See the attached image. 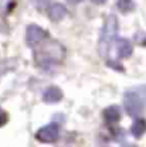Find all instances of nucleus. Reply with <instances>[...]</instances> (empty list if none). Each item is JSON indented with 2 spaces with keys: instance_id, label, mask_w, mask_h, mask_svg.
I'll return each mask as SVG.
<instances>
[{
  "instance_id": "obj_1",
  "label": "nucleus",
  "mask_w": 146,
  "mask_h": 147,
  "mask_svg": "<svg viewBox=\"0 0 146 147\" xmlns=\"http://www.w3.org/2000/svg\"><path fill=\"white\" fill-rule=\"evenodd\" d=\"M64 57H65V50L57 41H50L44 44L38 51H36L37 65L44 69H48L53 65L60 64L64 59Z\"/></svg>"
},
{
  "instance_id": "obj_2",
  "label": "nucleus",
  "mask_w": 146,
  "mask_h": 147,
  "mask_svg": "<svg viewBox=\"0 0 146 147\" xmlns=\"http://www.w3.org/2000/svg\"><path fill=\"white\" fill-rule=\"evenodd\" d=\"M124 105L126 113L129 116H139L143 113L146 108V86L141 85V86H135L130 88L125 92V98H124Z\"/></svg>"
},
{
  "instance_id": "obj_3",
  "label": "nucleus",
  "mask_w": 146,
  "mask_h": 147,
  "mask_svg": "<svg viewBox=\"0 0 146 147\" xmlns=\"http://www.w3.org/2000/svg\"><path fill=\"white\" fill-rule=\"evenodd\" d=\"M116 31H118V20L115 16H108L101 33V40H99V53L102 57H108V51H109L112 41L115 40Z\"/></svg>"
},
{
  "instance_id": "obj_4",
  "label": "nucleus",
  "mask_w": 146,
  "mask_h": 147,
  "mask_svg": "<svg viewBox=\"0 0 146 147\" xmlns=\"http://www.w3.org/2000/svg\"><path fill=\"white\" fill-rule=\"evenodd\" d=\"M60 134V126L57 123H50L44 127H41L36 133V137L41 143H54Z\"/></svg>"
},
{
  "instance_id": "obj_5",
  "label": "nucleus",
  "mask_w": 146,
  "mask_h": 147,
  "mask_svg": "<svg viewBox=\"0 0 146 147\" xmlns=\"http://www.w3.org/2000/svg\"><path fill=\"white\" fill-rule=\"evenodd\" d=\"M47 37H48V33L45 30H43L41 27L34 26V24L29 26V28L26 31V41H27V45H30V47H34L37 44H40Z\"/></svg>"
},
{
  "instance_id": "obj_6",
  "label": "nucleus",
  "mask_w": 146,
  "mask_h": 147,
  "mask_svg": "<svg viewBox=\"0 0 146 147\" xmlns=\"http://www.w3.org/2000/svg\"><path fill=\"white\" fill-rule=\"evenodd\" d=\"M115 47H116V54L119 58H128L132 55V44L130 41L126 38H118L116 42H115Z\"/></svg>"
},
{
  "instance_id": "obj_7",
  "label": "nucleus",
  "mask_w": 146,
  "mask_h": 147,
  "mask_svg": "<svg viewBox=\"0 0 146 147\" xmlns=\"http://www.w3.org/2000/svg\"><path fill=\"white\" fill-rule=\"evenodd\" d=\"M62 99V92L57 86H50L43 93V100L45 103H57Z\"/></svg>"
},
{
  "instance_id": "obj_8",
  "label": "nucleus",
  "mask_w": 146,
  "mask_h": 147,
  "mask_svg": "<svg viewBox=\"0 0 146 147\" xmlns=\"http://www.w3.org/2000/svg\"><path fill=\"white\" fill-rule=\"evenodd\" d=\"M65 14H67V10H65V7H64L62 4H60V3H54V4H51V6L48 7V16H50V18H51L53 21L61 20Z\"/></svg>"
},
{
  "instance_id": "obj_9",
  "label": "nucleus",
  "mask_w": 146,
  "mask_h": 147,
  "mask_svg": "<svg viewBox=\"0 0 146 147\" xmlns=\"http://www.w3.org/2000/svg\"><path fill=\"white\" fill-rule=\"evenodd\" d=\"M146 131V122L143 119H136L130 127V133L135 139H141Z\"/></svg>"
},
{
  "instance_id": "obj_10",
  "label": "nucleus",
  "mask_w": 146,
  "mask_h": 147,
  "mask_svg": "<svg viewBox=\"0 0 146 147\" xmlns=\"http://www.w3.org/2000/svg\"><path fill=\"white\" fill-rule=\"evenodd\" d=\"M104 117L108 123H116L121 119V110L118 106H109L104 110Z\"/></svg>"
},
{
  "instance_id": "obj_11",
  "label": "nucleus",
  "mask_w": 146,
  "mask_h": 147,
  "mask_svg": "<svg viewBox=\"0 0 146 147\" xmlns=\"http://www.w3.org/2000/svg\"><path fill=\"white\" fill-rule=\"evenodd\" d=\"M135 1L133 0H119V3H118V7H119V10L121 11H124V13H129V11H133L135 10Z\"/></svg>"
},
{
  "instance_id": "obj_12",
  "label": "nucleus",
  "mask_w": 146,
  "mask_h": 147,
  "mask_svg": "<svg viewBox=\"0 0 146 147\" xmlns=\"http://www.w3.org/2000/svg\"><path fill=\"white\" fill-rule=\"evenodd\" d=\"M14 4V0H0V13L9 11Z\"/></svg>"
},
{
  "instance_id": "obj_13",
  "label": "nucleus",
  "mask_w": 146,
  "mask_h": 147,
  "mask_svg": "<svg viewBox=\"0 0 146 147\" xmlns=\"http://www.w3.org/2000/svg\"><path fill=\"white\" fill-rule=\"evenodd\" d=\"M31 1H33V4H34L36 7H38V9H44V7L48 4L50 0H31Z\"/></svg>"
},
{
  "instance_id": "obj_14",
  "label": "nucleus",
  "mask_w": 146,
  "mask_h": 147,
  "mask_svg": "<svg viewBox=\"0 0 146 147\" xmlns=\"http://www.w3.org/2000/svg\"><path fill=\"white\" fill-rule=\"evenodd\" d=\"M6 122H7V115H6L4 110L0 109V127H1L3 125H6Z\"/></svg>"
},
{
  "instance_id": "obj_15",
  "label": "nucleus",
  "mask_w": 146,
  "mask_h": 147,
  "mask_svg": "<svg viewBox=\"0 0 146 147\" xmlns=\"http://www.w3.org/2000/svg\"><path fill=\"white\" fill-rule=\"evenodd\" d=\"M68 3H71V4H78V3H81L82 0H67Z\"/></svg>"
},
{
  "instance_id": "obj_16",
  "label": "nucleus",
  "mask_w": 146,
  "mask_h": 147,
  "mask_svg": "<svg viewBox=\"0 0 146 147\" xmlns=\"http://www.w3.org/2000/svg\"><path fill=\"white\" fill-rule=\"evenodd\" d=\"M92 1H94V3H96V4H104L107 0H92Z\"/></svg>"
}]
</instances>
